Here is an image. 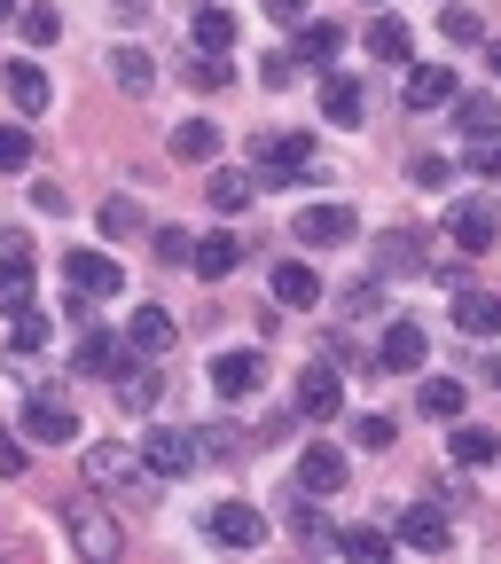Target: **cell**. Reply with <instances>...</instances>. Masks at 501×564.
<instances>
[{
	"label": "cell",
	"mask_w": 501,
	"mask_h": 564,
	"mask_svg": "<svg viewBox=\"0 0 501 564\" xmlns=\"http://www.w3.org/2000/svg\"><path fill=\"white\" fill-rule=\"evenodd\" d=\"M306 173H314V133H298V126H266V133H251V181L291 188V181H306Z\"/></svg>",
	"instance_id": "6da1fadb"
},
{
	"label": "cell",
	"mask_w": 501,
	"mask_h": 564,
	"mask_svg": "<svg viewBox=\"0 0 501 564\" xmlns=\"http://www.w3.org/2000/svg\"><path fill=\"white\" fill-rule=\"evenodd\" d=\"M87 486L102 494H150V463H141V447H87Z\"/></svg>",
	"instance_id": "7a4b0ae2"
},
{
	"label": "cell",
	"mask_w": 501,
	"mask_h": 564,
	"mask_svg": "<svg viewBox=\"0 0 501 564\" xmlns=\"http://www.w3.org/2000/svg\"><path fill=\"white\" fill-rule=\"evenodd\" d=\"M63 525H70V541H79V556H87V564H110V556L126 549V533H118V518H110L102 502H70V510H63Z\"/></svg>",
	"instance_id": "3957f363"
},
{
	"label": "cell",
	"mask_w": 501,
	"mask_h": 564,
	"mask_svg": "<svg viewBox=\"0 0 501 564\" xmlns=\"http://www.w3.org/2000/svg\"><path fill=\"white\" fill-rule=\"evenodd\" d=\"M291 236H298L306 251H337V243L361 236V212H352V204H306L298 220H291Z\"/></svg>",
	"instance_id": "277c9868"
},
{
	"label": "cell",
	"mask_w": 501,
	"mask_h": 564,
	"mask_svg": "<svg viewBox=\"0 0 501 564\" xmlns=\"http://www.w3.org/2000/svg\"><path fill=\"white\" fill-rule=\"evenodd\" d=\"M63 282L79 299H118L126 291V267L110 259V251H63Z\"/></svg>",
	"instance_id": "5b68a950"
},
{
	"label": "cell",
	"mask_w": 501,
	"mask_h": 564,
	"mask_svg": "<svg viewBox=\"0 0 501 564\" xmlns=\"http://www.w3.org/2000/svg\"><path fill=\"white\" fill-rule=\"evenodd\" d=\"M447 236H455V251H493L501 243V204H486V196H470V204H455L447 212Z\"/></svg>",
	"instance_id": "8992f818"
},
{
	"label": "cell",
	"mask_w": 501,
	"mask_h": 564,
	"mask_svg": "<svg viewBox=\"0 0 501 564\" xmlns=\"http://www.w3.org/2000/svg\"><path fill=\"white\" fill-rule=\"evenodd\" d=\"M141 463H150V478H188L204 455H196V432H150V440H133Z\"/></svg>",
	"instance_id": "52a82bcc"
},
{
	"label": "cell",
	"mask_w": 501,
	"mask_h": 564,
	"mask_svg": "<svg viewBox=\"0 0 501 564\" xmlns=\"http://www.w3.org/2000/svg\"><path fill=\"white\" fill-rule=\"evenodd\" d=\"M204 533L220 541V549H259V541H266V518H259L251 502H211Z\"/></svg>",
	"instance_id": "ba28073f"
},
{
	"label": "cell",
	"mask_w": 501,
	"mask_h": 564,
	"mask_svg": "<svg viewBox=\"0 0 501 564\" xmlns=\"http://www.w3.org/2000/svg\"><path fill=\"white\" fill-rule=\"evenodd\" d=\"M24 440H47V447H70L79 440V415H70L55 392H32L24 400Z\"/></svg>",
	"instance_id": "9c48e42d"
},
{
	"label": "cell",
	"mask_w": 501,
	"mask_h": 564,
	"mask_svg": "<svg viewBox=\"0 0 501 564\" xmlns=\"http://www.w3.org/2000/svg\"><path fill=\"white\" fill-rule=\"evenodd\" d=\"M423 352H432L423 322H392V329L377 337V369H392V377H415V369H423Z\"/></svg>",
	"instance_id": "30bf717a"
},
{
	"label": "cell",
	"mask_w": 501,
	"mask_h": 564,
	"mask_svg": "<svg viewBox=\"0 0 501 564\" xmlns=\"http://www.w3.org/2000/svg\"><path fill=\"white\" fill-rule=\"evenodd\" d=\"M24 299H32V243L9 228V236H0V306L17 314Z\"/></svg>",
	"instance_id": "8fae6325"
},
{
	"label": "cell",
	"mask_w": 501,
	"mask_h": 564,
	"mask_svg": "<svg viewBox=\"0 0 501 564\" xmlns=\"http://www.w3.org/2000/svg\"><path fill=\"white\" fill-rule=\"evenodd\" d=\"M259 384H266L259 352H220V361H211V392H220V400H251Z\"/></svg>",
	"instance_id": "7c38bea8"
},
{
	"label": "cell",
	"mask_w": 501,
	"mask_h": 564,
	"mask_svg": "<svg viewBox=\"0 0 501 564\" xmlns=\"http://www.w3.org/2000/svg\"><path fill=\"white\" fill-rule=\"evenodd\" d=\"M400 102H407V110H439V102H455V70H447V63H407Z\"/></svg>",
	"instance_id": "4fadbf2b"
},
{
	"label": "cell",
	"mask_w": 501,
	"mask_h": 564,
	"mask_svg": "<svg viewBox=\"0 0 501 564\" xmlns=\"http://www.w3.org/2000/svg\"><path fill=\"white\" fill-rule=\"evenodd\" d=\"M126 337H133V352H150V361H157V352H173V345H181V322H173L165 306H133Z\"/></svg>",
	"instance_id": "5bb4252c"
},
{
	"label": "cell",
	"mask_w": 501,
	"mask_h": 564,
	"mask_svg": "<svg viewBox=\"0 0 501 564\" xmlns=\"http://www.w3.org/2000/svg\"><path fill=\"white\" fill-rule=\"evenodd\" d=\"M400 541H407V549H423V556H439V549L455 541V525H447V510H432V502H407Z\"/></svg>",
	"instance_id": "9a60e30c"
},
{
	"label": "cell",
	"mask_w": 501,
	"mask_h": 564,
	"mask_svg": "<svg viewBox=\"0 0 501 564\" xmlns=\"http://www.w3.org/2000/svg\"><path fill=\"white\" fill-rule=\"evenodd\" d=\"M188 267H196L204 282H228V274L243 267V243H236V236L220 228V236H204V243H188Z\"/></svg>",
	"instance_id": "2e32d148"
},
{
	"label": "cell",
	"mask_w": 501,
	"mask_h": 564,
	"mask_svg": "<svg viewBox=\"0 0 501 564\" xmlns=\"http://www.w3.org/2000/svg\"><path fill=\"white\" fill-rule=\"evenodd\" d=\"M298 408H306L314 423L345 415V384H337V369H306V377H298Z\"/></svg>",
	"instance_id": "e0dca14e"
},
{
	"label": "cell",
	"mask_w": 501,
	"mask_h": 564,
	"mask_svg": "<svg viewBox=\"0 0 501 564\" xmlns=\"http://www.w3.org/2000/svg\"><path fill=\"white\" fill-rule=\"evenodd\" d=\"M298 486H306V494H337V486H345V455H337L329 440H314V447L298 455Z\"/></svg>",
	"instance_id": "ac0fdd59"
},
{
	"label": "cell",
	"mask_w": 501,
	"mask_h": 564,
	"mask_svg": "<svg viewBox=\"0 0 501 564\" xmlns=\"http://www.w3.org/2000/svg\"><path fill=\"white\" fill-rule=\"evenodd\" d=\"M110 87L141 102V95H150V87H157V63H150V55H141V47H110Z\"/></svg>",
	"instance_id": "d6986e66"
},
{
	"label": "cell",
	"mask_w": 501,
	"mask_h": 564,
	"mask_svg": "<svg viewBox=\"0 0 501 564\" xmlns=\"http://www.w3.org/2000/svg\"><path fill=\"white\" fill-rule=\"evenodd\" d=\"M173 158L181 165H211V158H220V126H211V118H181L173 126Z\"/></svg>",
	"instance_id": "ffe728a7"
},
{
	"label": "cell",
	"mask_w": 501,
	"mask_h": 564,
	"mask_svg": "<svg viewBox=\"0 0 501 564\" xmlns=\"http://www.w3.org/2000/svg\"><path fill=\"white\" fill-rule=\"evenodd\" d=\"M70 361H79V377H118V369H126V345H118L110 329H87Z\"/></svg>",
	"instance_id": "44dd1931"
},
{
	"label": "cell",
	"mask_w": 501,
	"mask_h": 564,
	"mask_svg": "<svg viewBox=\"0 0 501 564\" xmlns=\"http://www.w3.org/2000/svg\"><path fill=\"white\" fill-rule=\"evenodd\" d=\"M455 329L462 337H501V299L493 291H462L455 299Z\"/></svg>",
	"instance_id": "7402d4cb"
},
{
	"label": "cell",
	"mask_w": 501,
	"mask_h": 564,
	"mask_svg": "<svg viewBox=\"0 0 501 564\" xmlns=\"http://www.w3.org/2000/svg\"><path fill=\"white\" fill-rule=\"evenodd\" d=\"M157 400H165V377H157V369H141V361H126V377H118V408H126V415H150Z\"/></svg>",
	"instance_id": "603a6c76"
},
{
	"label": "cell",
	"mask_w": 501,
	"mask_h": 564,
	"mask_svg": "<svg viewBox=\"0 0 501 564\" xmlns=\"http://www.w3.org/2000/svg\"><path fill=\"white\" fill-rule=\"evenodd\" d=\"M314 299H322V274L306 259H282L274 267V306H314Z\"/></svg>",
	"instance_id": "cb8c5ba5"
},
{
	"label": "cell",
	"mask_w": 501,
	"mask_h": 564,
	"mask_svg": "<svg viewBox=\"0 0 501 564\" xmlns=\"http://www.w3.org/2000/svg\"><path fill=\"white\" fill-rule=\"evenodd\" d=\"M447 447H455L462 470H486V463L501 455V432H486V423H462V415H455V440H447Z\"/></svg>",
	"instance_id": "d4e9b609"
},
{
	"label": "cell",
	"mask_w": 501,
	"mask_h": 564,
	"mask_svg": "<svg viewBox=\"0 0 501 564\" xmlns=\"http://www.w3.org/2000/svg\"><path fill=\"white\" fill-rule=\"evenodd\" d=\"M322 118H329V126H361V79L329 70V79H322Z\"/></svg>",
	"instance_id": "484cf974"
},
{
	"label": "cell",
	"mask_w": 501,
	"mask_h": 564,
	"mask_svg": "<svg viewBox=\"0 0 501 564\" xmlns=\"http://www.w3.org/2000/svg\"><path fill=\"white\" fill-rule=\"evenodd\" d=\"M228 47H236V17L204 0V9H196V55H228Z\"/></svg>",
	"instance_id": "4316f807"
},
{
	"label": "cell",
	"mask_w": 501,
	"mask_h": 564,
	"mask_svg": "<svg viewBox=\"0 0 501 564\" xmlns=\"http://www.w3.org/2000/svg\"><path fill=\"white\" fill-rule=\"evenodd\" d=\"M9 95H17L24 118H40V110H47V70H40V63H9Z\"/></svg>",
	"instance_id": "83f0119b"
},
{
	"label": "cell",
	"mask_w": 501,
	"mask_h": 564,
	"mask_svg": "<svg viewBox=\"0 0 501 564\" xmlns=\"http://www.w3.org/2000/svg\"><path fill=\"white\" fill-rule=\"evenodd\" d=\"M329 541H337L352 564H384V556H392V533H377V525H345V533H329Z\"/></svg>",
	"instance_id": "f1b7e54d"
},
{
	"label": "cell",
	"mask_w": 501,
	"mask_h": 564,
	"mask_svg": "<svg viewBox=\"0 0 501 564\" xmlns=\"http://www.w3.org/2000/svg\"><path fill=\"white\" fill-rule=\"evenodd\" d=\"M407 47H415V40H407L400 17H377V24H369V55H377V63H407Z\"/></svg>",
	"instance_id": "f546056e"
},
{
	"label": "cell",
	"mask_w": 501,
	"mask_h": 564,
	"mask_svg": "<svg viewBox=\"0 0 501 564\" xmlns=\"http://www.w3.org/2000/svg\"><path fill=\"white\" fill-rule=\"evenodd\" d=\"M377 274H423V243L415 236H384L377 243Z\"/></svg>",
	"instance_id": "4dcf8cb0"
},
{
	"label": "cell",
	"mask_w": 501,
	"mask_h": 564,
	"mask_svg": "<svg viewBox=\"0 0 501 564\" xmlns=\"http://www.w3.org/2000/svg\"><path fill=\"white\" fill-rule=\"evenodd\" d=\"M462 400H470V392H462L455 377H432V384H423V415H432V423H455Z\"/></svg>",
	"instance_id": "1f68e13d"
},
{
	"label": "cell",
	"mask_w": 501,
	"mask_h": 564,
	"mask_svg": "<svg viewBox=\"0 0 501 564\" xmlns=\"http://www.w3.org/2000/svg\"><path fill=\"white\" fill-rule=\"evenodd\" d=\"M337 47H345V32H337V24H306V32H298V47H291V55H298V63H329V55H337Z\"/></svg>",
	"instance_id": "d6a6232c"
},
{
	"label": "cell",
	"mask_w": 501,
	"mask_h": 564,
	"mask_svg": "<svg viewBox=\"0 0 501 564\" xmlns=\"http://www.w3.org/2000/svg\"><path fill=\"white\" fill-rule=\"evenodd\" d=\"M259 188H251V173H211V212H243Z\"/></svg>",
	"instance_id": "836d02e7"
},
{
	"label": "cell",
	"mask_w": 501,
	"mask_h": 564,
	"mask_svg": "<svg viewBox=\"0 0 501 564\" xmlns=\"http://www.w3.org/2000/svg\"><path fill=\"white\" fill-rule=\"evenodd\" d=\"M400 432H392V415H352V447H369V455H384Z\"/></svg>",
	"instance_id": "e575fe53"
},
{
	"label": "cell",
	"mask_w": 501,
	"mask_h": 564,
	"mask_svg": "<svg viewBox=\"0 0 501 564\" xmlns=\"http://www.w3.org/2000/svg\"><path fill=\"white\" fill-rule=\"evenodd\" d=\"M17 17H24V40H32V47L63 40V9H47V0H40V9H17Z\"/></svg>",
	"instance_id": "d590c367"
},
{
	"label": "cell",
	"mask_w": 501,
	"mask_h": 564,
	"mask_svg": "<svg viewBox=\"0 0 501 564\" xmlns=\"http://www.w3.org/2000/svg\"><path fill=\"white\" fill-rule=\"evenodd\" d=\"M102 236H141V204L133 196H110L102 204Z\"/></svg>",
	"instance_id": "8d00e7d4"
},
{
	"label": "cell",
	"mask_w": 501,
	"mask_h": 564,
	"mask_svg": "<svg viewBox=\"0 0 501 564\" xmlns=\"http://www.w3.org/2000/svg\"><path fill=\"white\" fill-rule=\"evenodd\" d=\"M470 173L478 181H501V133H470Z\"/></svg>",
	"instance_id": "74e56055"
},
{
	"label": "cell",
	"mask_w": 501,
	"mask_h": 564,
	"mask_svg": "<svg viewBox=\"0 0 501 564\" xmlns=\"http://www.w3.org/2000/svg\"><path fill=\"white\" fill-rule=\"evenodd\" d=\"M188 79H196L204 95H220V87L236 79V70H228V55H196V63H188Z\"/></svg>",
	"instance_id": "f35d334b"
},
{
	"label": "cell",
	"mask_w": 501,
	"mask_h": 564,
	"mask_svg": "<svg viewBox=\"0 0 501 564\" xmlns=\"http://www.w3.org/2000/svg\"><path fill=\"white\" fill-rule=\"evenodd\" d=\"M17 165H32V133L24 126H0V173H17Z\"/></svg>",
	"instance_id": "ab89813d"
},
{
	"label": "cell",
	"mask_w": 501,
	"mask_h": 564,
	"mask_svg": "<svg viewBox=\"0 0 501 564\" xmlns=\"http://www.w3.org/2000/svg\"><path fill=\"white\" fill-rule=\"evenodd\" d=\"M259 79H266L274 95H282V87H298V55H282V47H274V55H259Z\"/></svg>",
	"instance_id": "60d3db41"
},
{
	"label": "cell",
	"mask_w": 501,
	"mask_h": 564,
	"mask_svg": "<svg viewBox=\"0 0 501 564\" xmlns=\"http://www.w3.org/2000/svg\"><path fill=\"white\" fill-rule=\"evenodd\" d=\"M439 32H447L455 47H478V40H486V24H478L470 9H447V17H439Z\"/></svg>",
	"instance_id": "b9f144b4"
},
{
	"label": "cell",
	"mask_w": 501,
	"mask_h": 564,
	"mask_svg": "<svg viewBox=\"0 0 501 564\" xmlns=\"http://www.w3.org/2000/svg\"><path fill=\"white\" fill-rule=\"evenodd\" d=\"M291 533H298V541H329V518H322V502H291Z\"/></svg>",
	"instance_id": "7bdbcfd3"
},
{
	"label": "cell",
	"mask_w": 501,
	"mask_h": 564,
	"mask_svg": "<svg viewBox=\"0 0 501 564\" xmlns=\"http://www.w3.org/2000/svg\"><path fill=\"white\" fill-rule=\"evenodd\" d=\"M196 455H204V463L236 455V432H228V423H204V432H196Z\"/></svg>",
	"instance_id": "ee69618b"
},
{
	"label": "cell",
	"mask_w": 501,
	"mask_h": 564,
	"mask_svg": "<svg viewBox=\"0 0 501 564\" xmlns=\"http://www.w3.org/2000/svg\"><path fill=\"white\" fill-rule=\"evenodd\" d=\"M455 118H462V133H493V118H501V110H493V95H470Z\"/></svg>",
	"instance_id": "f6af8a7d"
},
{
	"label": "cell",
	"mask_w": 501,
	"mask_h": 564,
	"mask_svg": "<svg viewBox=\"0 0 501 564\" xmlns=\"http://www.w3.org/2000/svg\"><path fill=\"white\" fill-rule=\"evenodd\" d=\"M17 345H24V352H40V345H47V314H32V299L17 306Z\"/></svg>",
	"instance_id": "bcb514c9"
},
{
	"label": "cell",
	"mask_w": 501,
	"mask_h": 564,
	"mask_svg": "<svg viewBox=\"0 0 501 564\" xmlns=\"http://www.w3.org/2000/svg\"><path fill=\"white\" fill-rule=\"evenodd\" d=\"M32 204L47 212V220H63V212H70V188H63V181H40V188H32Z\"/></svg>",
	"instance_id": "7dc6e473"
},
{
	"label": "cell",
	"mask_w": 501,
	"mask_h": 564,
	"mask_svg": "<svg viewBox=\"0 0 501 564\" xmlns=\"http://www.w3.org/2000/svg\"><path fill=\"white\" fill-rule=\"evenodd\" d=\"M157 259H165V267H188V236H181V228H157Z\"/></svg>",
	"instance_id": "c3c4849f"
},
{
	"label": "cell",
	"mask_w": 501,
	"mask_h": 564,
	"mask_svg": "<svg viewBox=\"0 0 501 564\" xmlns=\"http://www.w3.org/2000/svg\"><path fill=\"white\" fill-rule=\"evenodd\" d=\"M447 173H455L447 158H423V165H415V181H423V188H447Z\"/></svg>",
	"instance_id": "681fc988"
},
{
	"label": "cell",
	"mask_w": 501,
	"mask_h": 564,
	"mask_svg": "<svg viewBox=\"0 0 501 564\" xmlns=\"http://www.w3.org/2000/svg\"><path fill=\"white\" fill-rule=\"evenodd\" d=\"M266 17L274 24H306V0H266Z\"/></svg>",
	"instance_id": "f907efd6"
},
{
	"label": "cell",
	"mask_w": 501,
	"mask_h": 564,
	"mask_svg": "<svg viewBox=\"0 0 501 564\" xmlns=\"http://www.w3.org/2000/svg\"><path fill=\"white\" fill-rule=\"evenodd\" d=\"M17 470H24V447H17L9 432H0V478H17Z\"/></svg>",
	"instance_id": "816d5d0a"
},
{
	"label": "cell",
	"mask_w": 501,
	"mask_h": 564,
	"mask_svg": "<svg viewBox=\"0 0 501 564\" xmlns=\"http://www.w3.org/2000/svg\"><path fill=\"white\" fill-rule=\"evenodd\" d=\"M486 63H493V79H501V40H493V47H486Z\"/></svg>",
	"instance_id": "f5cc1de1"
},
{
	"label": "cell",
	"mask_w": 501,
	"mask_h": 564,
	"mask_svg": "<svg viewBox=\"0 0 501 564\" xmlns=\"http://www.w3.org/2000/svg\"><path fill=\"white\" fill-rule=\"evenodd\" d=\"M17 9H24V0H0V24H9V17H17Z\"/></svg>",
	"instance_id": "db71d44e"
},
{
	"label": "cell",
	"mask_w": 501,
	"mask_h": 564,
	"mask_svg": "<svg viewBox=\"0 0 501 564\" xmlns=\"http://www.w3.org/2000/svg\"><path fill=\"white\" fill-rule=\"evenodd\" d=\"M493 384H501V369H493Z\"/></svg>",
	"instance_id": "11a10c76"
}]
</instances>
